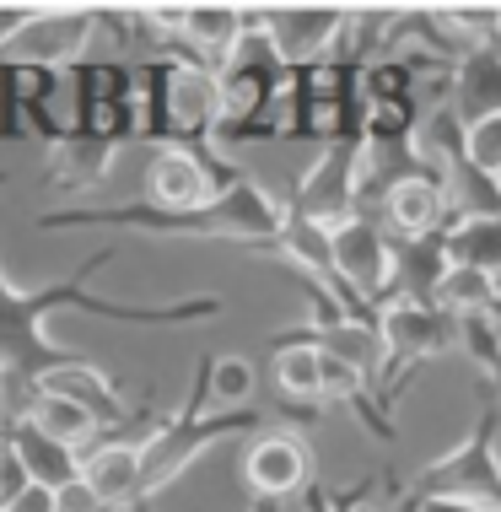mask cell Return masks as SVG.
Returning <instances> with one entry per match:
<instances>
[{"instance_id": "cell-6", "label": "cell", "mask_w": 501, "mask_h": 512, "mask_svg": "<svg viewBox=\"0 0 501 512\" xmlns=\"http://www.w3.org/2000/svg\"><path fill=\"white\" fill-rule=\"evenodd\" d=\"M151 200L167 205V211H189V205L205 200V168L184 151H167V157L151 162V178H146Z\"/></svg>"}, {"instance_id": "cell-3", "label": "cell", "mask_w": 501, "mask_h": 512, "mask_svg": "<svg viewBox=\"0 0 501 512\" xmlns=\"http://www.w3.org/2000/svg\"><path fill=\"white\" fill-rule=\"evenodd\" d=\"M11 448H17V459H22V469H27V480H33V486L65 491V486H76V480H81L76 448H65V442L44 437L38 426H22V432L11 437Z\"/></svg>"}, {"instance_id": "cell-2", "label": "cell", "mask_w": 501, "mask_h": 512, "mask_svg": "<svg viewBox=\"0 0 501 512\" xmlns=\"http://www.w3.org/2000/svg\"><path fill=\"white\" fill-rule=\"evenodd\" d=\"M146 480V453L135 448H97L87 464H81V486L97 496V507L108 502H130Z\"/></svg>"}, {"instance_id": "cell-7", "label": "cell", "mask_w": 501, "mask_h": 512, "mask_svg": "<svg viewBox=\"0 0 501 512\" xmlns=\"http://www.w3.org/2000/svg\"><path fill=\"white\" fill-rule=\"evenodd\" d=\"M388 221H394L405 238H421L442 221V189L431 178H399L388 189Z\"/></svg>"}, {"instance_id": "cell-14", "label": "cell", "mask_w": 501, "mask_h": 512, "mask_svg": "<svg viewBox=\"0 0 501 512\" xmlns=\"http://www.w3.org/2000/svg\"><path fill=\"white\" fill-rule=\"evenodd\" d=\"M6 512H60V491H49V486H27Z\"/></svg>"}, {"instance_id": "cell-12", "label": "cell", "mask_w": 501, "mask_h": 512, "mask_svg": "<svg viewBox=\"0 0 501 512\" xmlns=\"http://www.w3.org/2000/svg\"><path fill=\"white\" fill-rule=\"evenodd\" d=\"M27 486H33V480H27V469H22V459H17V448H11V442H0V507H11Z\"/></svg>"}, {"instance_id": "cell-5", "label": "cell", "mask_w": 501, "mask_h": 512, "mask_svg": "<svg viewBox=\"0 0 501 512\" xmlns=\"http://www.w3.org/2000/svg\"><path fill=\"white\" fill-rule=\"evenodd\" d=\"M334 265H340L345 281H356V286H383V275H388V254H383V238L372 227H361V221H345L340 232H334Z\"/></svg>"}, {"instance_id": "cell-16", "label": "cell", "mask_w": 501, "mask_h": 512, "mask_svg": "<svg viewBox=\"0 0 501 512\" xmlns=\"http://www.w3.org/2000/svg\"><path fill=\"white\" fill-rule=\"evenodd\" d=\"M60 512H97V496L76 480V486H65V491H60Z\"/></svg>"}, {"instance_id": "cell-1", "label": "cell", "mask_w": 501, "mask_h": 512, "mask_svg": "<svg viewBox=\"0 0 501 512\" xmlns=\"http://www.w3.org/2000/svg\"><path fill=\"white\" fill-rule=\"evenodd\" d=\"M243 469H248V486H259L264 496H286L308 480V448L291 437H259L248 448Z\"/></svg>"}, {"instance_id": "cell-11", "label": "cell", "mask_w": 501, "mask_h": 512, "mask_svg": "<svg viewBox=\"0 0 501 512\" xmlns=\"http://www.w3.org/2000/svg\"><path fill=\"white\" fill-rule=\"evenodd\" d=\"M469 151H475V162H480V168L501 173V114L480 119L475 130H469Z\"/></svg>"}, {"instance_id": "cell-4", "label": "cell", "mask_w": 501, "mask_h": 512, "mask_svg": "<svg viewBox=\"0 0 501 512\" xmlns=\"http://www.w3.org/2000/svg\"><path fill=\"white\" fill-rule=\"evenodd\" d=\"M340 11H275L270 17V38L275 49H281V60H313L318 49L329 44L334 33H340Z\"/></svg>"}, {"instance_id": "cell-13", "label": "cell", "mask_w": 501, "mask_h": 512, "mask_svg": "<svg viewBox=\"0 0 501 512\" xmlns=\"http://www.w3.org/2000/svg\"><path fill=\"white\" fill-rule=\"evenodd\" d=\"M216 394L221 399H243L248 394V367L243 362H221L216 367Z\"/></svg>"}, {"instance_id": "cell-10", "label": "cell", "mask_w": 501, "mask_h": 512, "mask_svg": "<svg viewBox=\"0 0 501 512\" xmlns=\"http://www.w3.org/2000/svg\"><path fill=\"white\" fill-rule=\"evenodd\" d=\"M275 378H281L286 394H324V351L291 345V351L275 356Z\"/></svg>"}, {"instance_id": "cell-9", "label": "cell", "mask_w": 501, "mask_h": 512, "mask_svg": "<svg viewBox=\"0 0 501 512\" xmlns=\"http://www.w3.org/2000/svg\"><path fill=\"white\" fill-rule=\"evenodd\" d=\"M27 426H38L44 437H54V442H65V448H76L81 437H92V410L81 405V399H65V394H44L33 405V421Z\"/></svg>"}, {"instance_id": "cell-17", "label": "cell", "mask_w": 501, "mask_h": 512, "mask_svg": "<svg viewBox=\"0 0 501 512\" xmlns=\"http://www.w3.org/2000/svg\"><path fill=\"white\" fill-rule=\"evenodd\" d=\"M0 512H6V507H0Z\"/></svg>"}, {"instance_id": "cell-15", "label": "cell", "mask_w": 501, "mask_h": 512, "mask_svg": "<svg viewBox=\"0 0 501 512\" xmlns=\"http://www.w3.org/2000/svg\"><path fill=\"white\" fill-rule=\"evenodd\" d=\"M421 512H496V507L475 502V496H437V502H426Z\"/></svg>"}, {"instance_id": "cell-8", "label": "cell", "mask_w": 501, "mask_h": 512, "mask_svg": "<svg viewBox=\"0 0 501 512\" xmlns=\"http://www.w3.org/2000/svg\"><path fill=\"white\" fill-rule=\"evenodd\" d=\"M178 22H184V38H194L205 54H232L243 44V11L232 6H194Z\"/></svg>"}]
</instances>
